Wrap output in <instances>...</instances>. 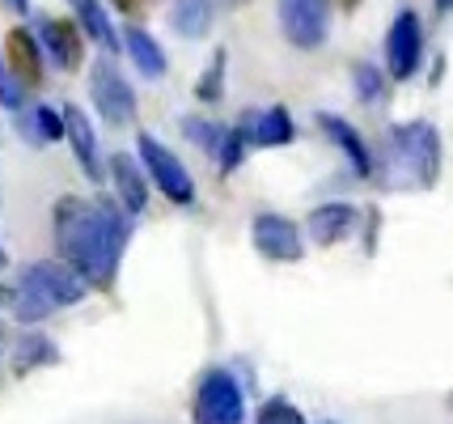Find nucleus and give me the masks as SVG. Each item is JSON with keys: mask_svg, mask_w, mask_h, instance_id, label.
Wrapping results in <instances>:
<instances>
[{"mask_svg": "<svg viewBox=\"0 0 453 424\" xmlns=\"http://www.w3.org/2000/svg\"><path fill=\"white\" fill-rule=\"evenodd\" d=\"M132 212L115 200H77L64 196L56 204V243L68 267L98 293H111L119 276V259L132 238Z\"/></svg>", "mask_w": 453, "mask_h": 424, "instance_id": "obj_1", "label": "nucleus"}, {"mask_svg": "<svg viewBox=\"0 0 453 424\" xmlns=\"http://www.w3.org/2000/svg\"><path fill=\"white\" fill-rule=\"evenodd\" d=\"M89 284L68 263H30L13 284V314L21 323H39L64 305H77Z\"/></svg>", "mask_w": 453, "mask_h": 424, "instance_id": "obj_2", "label": "nucleus"}, {"mask_svg": "<svg viewBox=\"0 0 453 424\" xmlns=\"http://www.w3.org/2000/svg\"><path fill=\"white\" fill-rule=\"evenodd\" d=\"M390 141H395L398 162L407 166V170H415L419 187H433L441 179V136H436L433 123H424V119L398 123Z\"/></svg>", "mask_w": 453, "mask_h": 424, "instance_id": "obj_3", "label": "nucleus"}, {"mask_svg": "<svg viewBox=\"0 0 453 424\" xmlns=\"http://www.w3.org/2000/svg\"><path fill=\"white\" fill-rule=\"evenodd\" d=\"M89 98H94L98 115L111 123V127H127V123L136 119V94H132L127 77L115 68L111 56H102V60L89 68Z\"/></svg>", "mask_w": 453, "mask_h": 424, "instance_id": "obj_4", "label": "nucleus"}, {"mask_svg": "<svg viewBox=\"0 0 453 424\" xmlns=\"http://www.w3.org/2000/svg\"><path fill=\"white\" fill-rule=\"evenodd\" d=\"M196 424H242L246 420V399L242 386L229 369H212L196 390V407H191Z\"/></svg>", "mask_w": 453, "mask_h": 424, "instance_id": "obj_5", "label": "nucleus"}, {"mask_svg": "<svg viewBox=\"0 0 453 424\" xmlns=\"http://www.w3.org/2000/svg\"><path fill=\"white\" fill-rule=\"evenodd\" d=\"M136 149H140V162H144V170H149V179L161 187V196H165V200H170V204H196V182H191V174H187V166L178 162V158L157 141V136L140 132Z\"/></svg>", "mask_w": 453, "mask_h": 424, "instance_id": "obj_6", "label": "nucleus"}, {"mask_svg": "<svg viewBox=\"0 0 453 424\" xmlns=\"http://www.w3.org/2000/svg\"><path fill=\"white\" fill-rule=\"evenodd\" d=\"M419 60H424V21L419 13L403 9L386 30V68L395 81H411L419 73Z\"/></svg>", "mask_w": 453, "mask_h": 424, "instance_id": "obj_7", "label": "nucleus"}, {"mask_svg": "<svg viewBox=\"0 0 453 424\" xmlns=\"http://www.w3.org/2000/svg\"><path fill=\"white\" fill-rule=\"evenodd\" d=\"M280 26L293 47L314 51L331 35V0H280Z\"/></svg>", "mask_w": 453, "mask_h": 424, "instance_id": "obj_8", "label": "nucleus"}, {"mask_svg": "<svg viewBox=\"0 0 453 424\" xmlns=\"http://www.w3.org/2000/svg\"><path fill=\"white\" fill-rule=\"evenodd\" d=\"M250 238H255V246H258V255H263V259L296 263L301 255H305L301 229H296L288 217H280V212H263V217H255V229H250Z\"/></svg>", "mask_w": 453, "mask_h": 424, "instance_id": "obj_9", "label": "nucleus"}, {"mask_svg": "<svg viewBox=\"0 0 453 424\" xmlns=\"http://www.w3.org/2000/svg\"><path fill=\"white\" fill-rule=\"evenodd\" d=\"M39 42L64 73H77L85 60V30L68 18H39Z\"/></svg>", "mask_w": 453, "mask_h": 424, "instance_id": "obj_10", "label": "nucleus"}, {"mask_svg": "<svg viewBox=\"0 0 453 424\" xmlns=\"http://www.w3.org/2000/svg\"><path fill=\"white\" fill-rule=\"evenodd\" d=\"M4 60H9V68L18 73V81L26 89H39L42 85V42L26 26H13L4 35Z\"/></svg>", "mask_w": 453, "mask_h": 424, "instance_id": "obj_11", "label": "nucleus"}, {"mask_svg": "<svg viewBox=\"0 0 453 424\" xmlns=\"http://www.w3.org/2000/svg\"><path fill=\"white\" fill-rule=\"evenodd\" d=\"M242 132H246V141L258 144V149H276V144H293L296 127H293V115L284 111V106H267V111H258V115H242L237 123Z\"/></svg>", "mask_w": 453, "mask_h": 424, "instance_id": "obj_12", "label": "nucleus"}, {"mask_svg": "<svg viewBox=\"0 0 453 424\" xmlns=\"http://www.w3.org/2000/svg\"><path fill=\"white\" fill-rule=\"evenodd\" d=\"M144 162H136L132 153H115L111 158V179H115V191H119V204L140 217L144 212V204H149V182H144Z\"/></svg>", "mask_w": 453, "mask_h": 424, "instance_id": "obj_13", "label": "nucleus"}, {"mask_svg": "<svg viewBox=\"0 0 453 424\" xmlns=\"http://www.w3.org/2000/svg\"><path fill=\"white\" fill-rule=\"evenodd\" d=\"M64 132H68V144H73V153H77L81 170L98 182L106 170H102V158H98V136H94V127H89L81 106H64Z\"/></svg>", "mask_w": 453, "mask_h": 424, "instance_id": "obj_14", "label": "nucleus"}, {"mask_svg": "<svg viewBox=\"0 0 453 424\" xmlns=\"http://www.w3.org/2000/svg\"><path fill=\"white\" fill-rule=\"evenodd\" d=\"M318 127H322V132L343 149V158L352 162V170L360 174V179H369V174H373V158H369V149H365V141H360V132H356L352 123L339 119V115H331V111H322V115H318Z\"/></svg>", "mask_w": 453, "mask_h": 424, "instance_id": "obj_15", "label": "nucleus"}, {"mask_svg": "<svg viewBox=\"0 0 453 424\" xmlns=\"http://www.w3.org/2000/svg\"><path fill=\"white\" fill-rule=\"evenodd\" d=\"M356 229V208L352 204H318L310 212V238L318 246H335Z\"/></svg>", "mask_w": 453, "mask_h": 424, "instance_id": "obj_16", "label": "nucleus"}, {"mask_svg": "<svg viewBox=\"0 0 453 424\" xmlns=\"http://www.w3.org/2000/svg\"><path fill=\"white\" fill-rule=\"evenodd\" d=\"M123 35V47H127V56L136 60V68L144 77H165V51H161V42L149 35V30H140V26H127V30H119Z\"/></svg>", "mask_w": 453, "mask_h": 424, "instance_id": "obj_17", "label": "nucleus"}, {"mask_svg": "<svg viewBox=\"0 0 453 424\" xmlns=\"http://www.w3.org/2000/svg\"><path fill=\"white\" fill-rule=\"evenodd\" d=\"M18 127L30 144H51L64 141V111H51V106H30V111H18Z\"/></svg>", "mask_w": 453, "mask_h": 424, "instance_id": "obj_18", "label": "nucleus"}, {"mask_svg": "<svg viewBox=\"0 0 453 424\" xmlns=\"http://www.w3.org/2000/svg\"><path fill=\"white\" fill-rule=\"evenodd\" d=\"M59 348L47 335H21L13 343V374H35L39 365H56Z\"/></svg>", "mask_w": 453, "mask_h": 424, "instance_id": "obj_19", "label": "nucleus"}, {"mask_svg": "<svg viewBox=\"0 0 453 424\" xmlns=\"http://www.w3.org/2000/svg\"><path fill=\"white\" fill-rule=\"evenodd\" d=\"M208 21H212V4L208 0H178L174 13H170V26L178 35H187V39H203Z\"/></svg>", "mask_w": 453, "mask_h": 424, "instance_id": "obj_20", "label": "nucleus"}, {"mask_svg": "<svg viewBox=\"0 0 453 424\" xmlns=\"http://www.w3.org/2000/svg\"><path fill=\"white\" fill-rule=\"evenodd\" d=\"M73 4H77V13H81V30H85L94 42H102L106 51H115L119 35H115V26H111V18H106V9H102L98 0H73Z\"/></svg>", "mask_w": 453, "mask_h": 424, "instance_id": "obj_21", "label": "nucleus"}, {"mask_svg": "<svg viewBox=\"0 0 453 424\" xmlns=\"http://www.w3.org/2000/svg\"><path fill=\"white\" fill-rule=\"evenodd\" d=\"M225 47H217V56L208 60V68H203V77L196 81V98L199 102H220L225 98Z\"/></svg>", "mask_w": 453, "mask_h": 424, "instance_id": "obj_22", "label": "nucleus"}, {"mask_svg": "<svg viewBox=\"0 0 453 424\" xmlns=\"http://www.w3.org/2000/svg\"><path fill=\"white\" fill-rule=\"evenodd\" d=\"M352 85H356V94H360V102H381V94H386V77L377 73L373 64H352Z\"/></svg>", "mask_w": 453, "mask_h": 424, "instance_id": "obj_23", "label": "nucleus"}, {"mask_svg": "<svg viewBox=\"0 0 453 424\" xmlns=\"http://www.w3.org/2000/svg\"><path fill=\"white\" fill-rule=\"evenodd\" d=\"M0 106H4V111H13V115L26 111V85L18 81V73L9 68L4 56H0Z\"/></svg>", "mask_w": 453, "mask_h": 424, "instance_id": "obj_24", "label": "nucleus"}, {"mask_svg": "<svg viewBox=\"0 0 453 424\" xmlns=\"http://www.w3.org/2000/svg\"><path fill=\"white\" fill-rule=\"evenodd\" d=\"M182 132L191 136V141L203 149V153H217L220 149V136H225V127H217V123H208V119H199V115H187L182 119Z\"/></svg>", "mask_w": 453, "mask_h": 424, "instance_id": "obj_25", "label": "nucleus"}, {"mask_svg": "<svg viewBox=\"0 0 453 424\" xmlns=\"http://www.w3.org/2000/svg\"><path fill=\"white\" fill-rule=\"evenodd\" d=\"M246 132L242 127H225V136H220V149H217V158H220V170L229 174V170H237V162H242V153H246Z\"/></svg>", "mask_w": 453, "mask_h": 424, "instance_id": "obj_26", "label": "nucleus"}, {"mask_svg": "<svg viewBox=\"0 0 453 424\" xmlns=\"http://www.w3.org/2000/svg\"><path fill=\"white\" fill-rule=\"evenodd\" d=\"M258 424H305V416L296 412L288 399H267V404L258 407Z\"/></svg>", "mask_w": 453, "mask_h": 424, "instance_id": "obj_27", "label": "nucleus"}, {"mask_svg": "<svg viewBox=\"0 0 453 424\" xmlns=\"http://www.w3.org/2000/svg\"><path fill=\"white\" fill-rule=\"evenodd\" d=\"M111 4H115L119 13H127V18H140V13H144L153 0H111Z\"/></svg>", "mask_w": 453, "mask_h": 424, "instance_id": "obj_28", "label": "nucleus"}, {"mask_svg": "<svg viewBox=\"0 0 453 424\" xmlns=\"http://www.w3.org/2000/svg\"><path fill=\"white\" fill-rule=\"evenodd\" d=\"M4 4H9L13 13H30V0H4Z\"/></svg>", "mask_w": 453, "mask_h": 424, "instance_id": "obj_29", "label": "nucleus"}, {"mask_svg": "<svg viewBox=\"0 0 453 424\" xmlns=\"http://www.w3.org/2000/svg\"><path fill=\"white\" fill-rule=\"evenodd\" d=\"M445 13H453V0H436V18H445Z\"/></svg>", "mask_w": 453, "mask_h": 424, "instance_id": "obj_30", "label": "nucleus"}, {"mask_svg": "<svg viewBox=\"0 0 453 424\" xmlns=\"http://www.w3.org/2000/svg\"><path fill=\"white\" fill-rule=\"evenodd\" d=\"M4 302H13V289H0V305Z\"/></svg>", "mask_w": 453, "mask_h": 424, "instance_id": "obj_31", "label": "nucleus"}, {"mask_svg": "<svg viewBox=\"0 0 453 424\" xmlns=\"http://www.w3.org/2000/svg\"><path fill=\"white\" fill-rule=\"evenodd\" d=\"M4 267H9V255H4V246H0V272H4Z\"/></svg>", "mask_w": 453, "mask_h": 424, "instance_id": "obj_32", "label": "nucleus"}, {"mask_svg": "<svg viewBox=\"0 0 453 424\" xmlns=\"http://www.w3.org/2000/svg\"><path fill=\"white\" fill-rule=\"evenodd\" d=\"M356 4H360V0H343V9H356Z\"/></svg>", "mask_w": 453, "mask_h": 424, "instance_id": "obj_33", "label": "nucleus"}]
</instances>
